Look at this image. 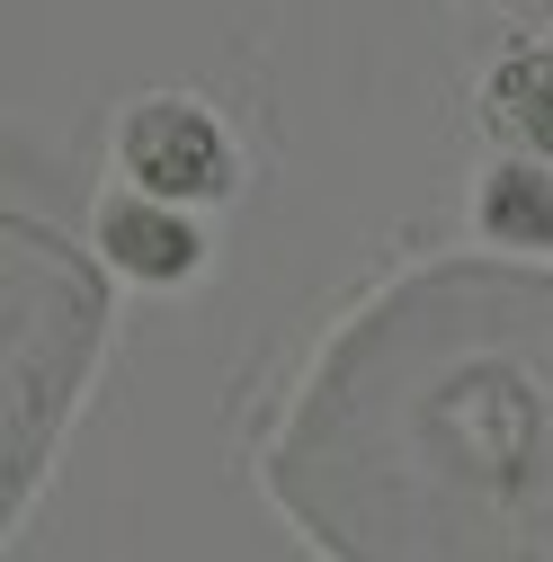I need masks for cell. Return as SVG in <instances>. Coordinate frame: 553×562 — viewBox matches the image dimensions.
I'll use <instances>...</instances> for the list:
<instances>
[{"label":"cell","instance_id":"3957f363","mask_svg":"<svg viewBox=\"0 0 553 562\" xmlns=\"http://www.w3.org/2000/svg\"><path fill=\"white\" fill-rule=\"evenodd\" d=\"M482 215H492L500 241H553V188L535 170H500L492 196H482Z\"/></svg>","mask_w":553,"mask_h":562},{"label":"cell","instance_id":"7a4b0ae2","mask_svg":"<svg viewBox=\"0 0 553 562\" xmlns=\"http://www.w3.org/2000/svg\"><path fill=\"white\" fill-rule=\"evenodd\" d=\"M108 250H116V268H144V277H188L196 268V233L179 215H161V205H116Z\"/></svg>","mask_w":553,"mask_h":562},{"label":"cell","instance_id":"6da1fadb","mask_svg":"<svg viewBox=\"0 0 553 562\" xmlns=\"http://www.w3.org/2000/svg\"><path fill=\"white\" fill-rule=\"evenodd\" d=\"M125 161H134V179H144L153 196H215L224 170H233L224 134L196 108H144L125 125Z\"/></svg>","mask_w":553,"mask_h":562},{"label":"cell","instance_id":"277c9868","mask_svg":"<svg viewBox=\"0 0 553 562\" xmlns=\"http://www.w3.org/2000/svg\"><path fill=\"white\" fill-rule=\"evenodd\" d=\"M492 108L518 125V134H535V144H553V63L544 54H527V63H509L500 72V90H492Z\"/></svg>","mask_w":553,"mask_h":562}]
</instances>
